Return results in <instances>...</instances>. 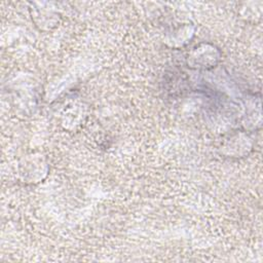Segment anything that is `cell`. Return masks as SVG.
I'll list each match as a JSON object with an SVG mask.
<instances>
[{"instance_id": "obj_5", "label": "cell", "mask_w": 263, "mask_h": 263, "mask_svg": "<svg viewBox=\"0 0 263 263\" xmlns=\"http://www.w3.org/2000/svg\"><path fill=\"white\" fill-rule=\"evenodd\" d=\"M195 35V27L190 23H182L171 28L165 34L164 42L172 48L186 46Z\"/></svg>"}, {"instance_id": "obj_3", "label": "cell", "mask_w": 263, "mask_h": 263, "mask_svg": "<svg viewBox=\"0 0 263 263\" xmlns=\"http://www.w3.org/2000/svg\"><path fill=\"white\" fill-rule=\"evenodd\" d=\"M254 147V142L247 130H236L229 134L221 143L220 153L227 158H242L248 156Z\"/></svg>"}, {"instance_id": "obj_4", "label": "cell", "mask_w": 263, "mask_h": 263, "mask_svg": "<svg viewBox=\"0 0 263 263\" xmlns=\"http://www.w3.org/2000/svg\"><path fill=\"white\" fill-rule=\"evenodd\" d=\"M30 15L32 22L40 31H50L60 23V14L54 8L49 7L47 3H32Z\"/></svg>"}, {"instance_id": "obj_1", "label": "cell", "mask_w": 263, "mask_h": 263, "mask_svg": "<svg viewBox=\"0 0 263 263\" xmlns=\"http://www.w3.org/2000/svg\"><path fill=\"white\" fill-rule=\"evenodd\" d=\"M221 59L222 52L217 45L211 42H201L187 53L186 65L192 70L208 71L217 67Z\"/></svg>"}, {"instance_id": "obj_2", "label": "cell", "mask_w": 263, "mask_h": 263, "mask_svg": "<svg viewBox=\"0 0 263 263\" xmlns=\"http://www.w3.org/2000/svg\"><path fill=\"white\" fill-rule=\"evenodd\" d=\"M49 164L41 153H30L23 156L17 163V175L25 184H38L48 175Z\"/></svg>"}, {"instance_id": "obj_6", "label": "cell", "mask_w": 263, "mask_h": 263, "mask_svg": "<svg viewBox=\"0 0 263 263\" xmlns=\"http://www.w3.org/2000/svg\"><path fill=\"white\" fill-rule=\"evenodd\" d=\"M63 115L65 117L63 124H65V127L69 128L70 126H73V125L74 127L77 125H80L81 122L83 121V117L85 116V113L81 105L72 104L68 106L67 109H65V113Z\"/></svg>"}]
</instances>
